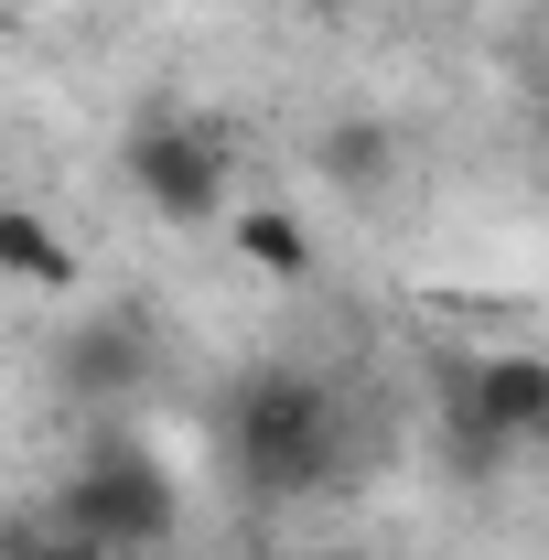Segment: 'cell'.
<instances>
[{"label": "cell", "instance_id": "5b68a950", "mask_svg": "<svg viewBox=\"0 0 549 560\" xmlns=\"http://www.w3.org/2000/svg\"><path fill=\"white\" fill-rule=\"evenodd\" d=\"M0 280H11V291H75L66 226H44L33 206H11V195H0Z\"/></svg>", "mask_w": 549, "mask_h": 560}, {"label": "cell", "instance_id": "277c9868", "mask_svg": "<svg viewBox=\"0 0 549 560\" xmlns=\"http://www.w3.org/2000/svg\"><path fill=\"white\" fill-rule=\"evenodd\" d=\"M453 431H484V442H539L549 431V355L539 346H495L453 366Z\"/></svg>", "mask_w": 549, "mask_h": 560}, {"label": "cell", "instance_id": "9c48e42d", "mask_svg": "<svg viewBox=\"0 0 549 560\" xmlns=\"http://www.w3.org/2000/svg\"><path fill=\"white\" fill-rule=\"evenodd\" d=\"M130 377H140V346H130V335H119V324L75 346V388H130Z\"/></svg>", "mask_w": 549, "mask_h": 560}, {"label": "cell", "instance_id": "ba28073f", "mask_svg": "<svg viewBox=\"0 0 549 560\" xmlns=\"http://www.w3.org/2000/svg\"><path fill=\"white\" fill-rule=\"evenodd\" d=\"M0 560H108V550H86V539H66V528H55L44 506H33V517L11 506V517H0Z\"/></svg>", "mask_w": 549, "mask_h": 560}, {"label": "cell", "instance_id": "3957f363", "mask_svg": "<svg viewBox=\"0 0 549 560\" xmlns=\"http://www.w3.org/2000/svg\"><path fill=\"white\" fill-rule=\"evenodd\" d=\"M119 173H130V195L162 226H215L226 215V130H206V119H173V108H151V119H130V140H119Z\"/></svg>", "mask_w": 549, "mask_h": 560}, {"label": "cell", "instance_id": "6da1fadb", "mask_svg": "<svg viewBox=\"0 0 549 560\" xmlns=\"http://www.w3.org/2000/svg\"><path fill=\"white\" fill-rule=\"evenodd\" d=\"M344 410L313 366H259L237 377L226 399V475L259 495V506H291V495H324L344 475Z\"/></svg>", "mask_w": 549, "mask_h": 560}, {"label": "cell", "instance_id": "30bf717a", "mask_svg": "<svg viewBox=\"0 0 549 560\" xmlns=\"http://www.w3.org/2000/svg\"><path fill=\"white\" fill-rule=\"evenodd\" d=\"M302 560H366V550H302Z\"/></svg>", "mask_w": 549, "mask_h": 560}, {"label": "cell", "instance_id": "8992f818", "mask_svg": "<svg viewBox=\"0 0 549 560\" xmlns=\"http://www.w3.org/2000/svg\"><path fill=\"white\" fill-rule=\"evenodd\" d=\"M226 237H237V259H248L259 280H313V226H302L291 206H237Z\"/></svg>", "mask_w": 549, "mask_h": 560}, {"label": "cell", "instance_id": "7a4b0ae2", "mask_svg": "<svg viewBox=\"0 0 549 560\" xmlns=\"http://www.w3.org/2000/svg\"><path fill=\"white\" fill-rule=\"evenodd\" d=\"M44 517H55L66 539H86V550H108V560H151V550H173V528H184V486L162 475L151 442H119V431H108L66 486H55Z\"/></svg>", "mask_w": 549, "mask_h": 560}, {"label": "cell", "instance_id": "52a82bcc", "mask_svg": "<svg viewBox=\"0 0 549 560\" xmlns=\"http://www.w3.org/2000/svg\"><path fill=\"white\" fill-rule=\"evenodd\" d=\"M313 162H324V184H344V195H377L399 173V130L388 119H335V130L313 140Z\"/></svg>", "mask_w": 549, "mask_h": 560}]
</instances>
